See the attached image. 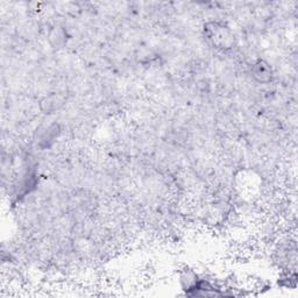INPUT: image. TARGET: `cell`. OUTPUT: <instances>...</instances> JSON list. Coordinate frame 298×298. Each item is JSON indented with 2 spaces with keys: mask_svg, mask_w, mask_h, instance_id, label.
Here are the masks:
<instances>
[{
  "mask_svg": "<svg viewBox=\"0 0 298 298\" xmlns=\"http://www.w3.org/2000/svg\"><path fill=\"white\" fill-rule=\"evenodd\" d=\"M63 101L64 99H62L61 96L52 95L47 97L46 99L42 101V104H46V111H55V109H58L62 106Z\"/></svg>",
  "mask_w": 298,
  "mask_h": 298,
  "instance_id": "3",
  "label": "cell"
},
{
  "mask_svg": "<svg viewBox=\"0 0 298 298\" xmlns=\"http://www.w3.org/2000/svg\"><path fill=\"white\" fill-rule=\"evenodd\" d=\"M203 34L207 43L220 52H229L234 48L235 36L233 30L226 23L209 21L204 25Z\"/></svg>",
  "mask_w": 298,
  "mask_h": 298,
  "instance_id": "1",
  "label": "cell"
},
{
  "mask_svg": "<svg viewBox=\"0 0 298 298\" xmlns=\"http://www.w3.org/2000/svg\"><path fill=\"white\" fill-rule=\"evenodd\" d=\"M252 74L254 80L258 83H269L273 80V69L268 62L265 60H257L255 63L252 65Z\"/></svg>",
  "mask_w": 298,
  "mask_h": 298,
  "instance_id": "2",
  "label": "cell"
},
{
  "mask_svg": "<svg viewBox=\"0 0 298 298\" xmlns=\"http://www.w3.org/2000/svg\"><path fill=\"white\" fill-rule=\"evenodd\" d=\"M46 129L47 132H43L42 135L40 136V139H39V143L45 147L48 146L49 141H53L55 138H56L58 133V129H56V125H52V126L47 127Z\"/></svg>",
  "mask_w": 298,
  "mask_h": 298,
  "instance_id": "4",
  "label": "cell"
}]
</instances>
